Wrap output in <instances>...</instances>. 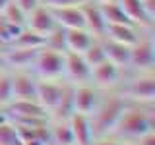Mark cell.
<instances>
[{
	"instance_id": "e575fe53",
	"label": "cell",
	"mask_w": 155,
	"mask_h": 145,
	"mask_svg": "<svg viewBox=\"0 0 155 145\" xmlns=\"http://www.w3.org/2000/svg\"><path fill=\"white\" fill-rule=\"evenodd\" d=\"M10 2V0H0V14H2V10L6 8V4Z\"/></svg>"
},
{
	"instance_id": "5b68a950",
	"label": "cell",
	"mask_w": 155,
	"mask_h": 145,
	"mask_svg": "<svg viewBox=\"0 0 155 145\" xmlns=\"http://www.w3.org/2000/svg\"><path fill=\"white\" fill-rule=\"evenodd\" d=\"M153 64H155V45H153V39L151 37L138 39V41L130 47L128 68L145 72V70H151Z\"/></svg>"
},
{
	"instance_id": "d4e9b609",
	"label": "cell",
	"mask_w": 155,
	"mask_h": 145,
	"mask_svg": "<svg viewBox=\"0 0 155 145\" xmlns=\"http://www.w3.org/2000/svg\"><path fill=\"white\" fill-rule=\"evenodd\" d=\"M2 16H4V21L12 23V25H18V27H25V14L19 10V6L14 0H10L6 4V8L2 10Z\"/></svg>"
},
{
	"instance_id": "5bb4252c",
	"label": "cell",
	"mask_w": 155,
	"mask_h": 145,
	"mask_svg": "<svg viewBox=\"0 0 155 145\" xmlns=\"http://www.w3.org/2000/svg\"><path fill=\"white\" fill-rule=\"evenodd\" d=\"M91 37L87 29H64V47L66 52L84 54L91 45Z\"/></svg>"
},
{
	"instance_id": "7c38bea8",
	"label": "cell",
	"mask_w": 155,
	"mask_h": 145,
	"mask_svg": "<svg viewBox=\"0 0 155 145\" xmlns=\"http://www.w3.org/2000/svg\"><path fill=\"white\" fill-rule=\"evenodd\" d=\"M97 105H99V97L97 91L91 87H78L74 89V112L84 114V116H91L95 112Z\"/></svg>"
},
{
	"instance_id": "30bf717a",
	"label": "cell",
	"mask_w": 155,
	"mask_h": 145,
	"mask_svg": "<svg viewBox=\"0 0 155 145\" xmlns=\"http://www.w3.org/2000/svg\"><path fill=\"white\" fill-rule=\"evenodd\" d=\"M68 124H70V130H72L74 145H91L95 141V139H93V132H91L89 116L74 112L70 118H68Z\"/></svg>"
},
{
	"instance_id": "8992f818",
	"label": "cell",
	"mask_w": 155,
	"mask_h": 145,
	"mask_svg": "<svg viewBox=\"0 0 155 145\" xmlns=\"http://www.w3.org/2000/svg\"><path fill=\"white\" fill-rule=\"evenodd\" d=\"M54 27H56V23H54V19H52V14H51L48 8H39L37 6L35 10H31L25 16V29L37 33V35H41V37H47Z\"/></svg>"
},
{
	"instance_id": "7a4b0ae2",
	"label": "cell",
	"mask_w": 155,
	"mask_h": 145,
	"mask_svg": "<svg viewBox=\"0 0 155 145\" xmlns=\"http://www.w3.org/2000/svg\"><path fill=\"white\" fill-rule=\"evenodd\" d=\"M124 108H126V103H124L122 97H110V99H107V101L97 105L95 112L89 116L93 139L107 137V135L113 132L114 124L118 122V118L124 112Z\"/></svg>"
},
{
	"instance_id": "3957f363",
	"label": "cell",
	"mask_w": 155,
	"mask_h": 145,
	"mask_svg": "<svg viewBox=\"0 0 155 145\" xmlns=\"http://www.w3.org/2000/svg\"><path fill=\"white\" fill-rule=\"evenodd\" d=\"M33 70L41 79H58L64 76V52L52 50V48H39Z\"/></svg>"
},
{
	"instance_id": "7402d4cb",
	"label": "cell",
	"mask_w": 155,
	"mask_h": 145,
	"mask_svg": "<svg viewBox=\"0 0 155 145\" xmlns=\"http://www.w3.org/2000/svg\"><path fill=\"white\" fill-rule=\"evenodd\" d=\"M99 8H101V14H103L107 25H134V23L126 18V14L120 10V6L116 2L99 4Z\"/></svg>"
},
{
	"instance_id": "4316f807",
	"label": "cell",
	"mask_w": 155,
	"mask_h": 145,
	"mask_svg": "<svg viewBox=\"0 0 155 145\" xmlns=\"http://www.w3.org/2000/svg\"><path fill=\"white\" fill-rule=\"evenodd\" d=\"M12 103V77L0 74V106H8Z\"/></svg>"
},
{
	"instance_id": "4fadbf2b",
	"label": "cell",
	"mask_w": 155,
	"mask_h": 145,
	"mask_svg": "<svg viewBox=\"0 0 155 145\" xmlns=\"http://www.w3.org/2000/svg\"><path fill=\"white\" fill-rule=\"evenodd\" d=\"M89 66L85 64L81 54L64 52V76L72 81H85L89 77Z\"/></svg>"
},
{
	"instance_id": "4dcf8cb0",
	"label": "cell",
	"mask_w": 155,
	"mask_h": 145,
	"mask_svg": "<svg viewBox=\"0 0 155 145\" xmlns=\"http://www.w3.org/2000/svg\"><path fill=\"white\" fill-rule=\"evenodd\" d=\"M132 145H155V135H153V132H151V134H145V135H142V137H140V139H136V141H134Z\"/></svg>"
},
{
	"instance_id": "484cf974",
	"label": "cell",
	"mask_w": 155,
	"mask_h": 145,
	"mask_svg": "<svg viewBox=\"0 0 155 145\" xmlns=\"http://www.w3.org/2000/svg\"><path fill=\"white\" fill-rule=\"evenodd\" d=\"M81 56H84L85 64L89 66V70H91V68H95L97 64H101V62L107 60V58H105V50H103V45H95V43H91L89 48H87Z\"/></svg>"
},
{
	"instance_id": "2e32d148",
	"label": "cell",
	"mask_w": 155,
	"mask_h": 145,
	"mask_svg": "<svg viewBox=\"0 0 155 145\" xmlns=\"http://www.w3.org/2000/svg\"><path fill=\"white\" fill-rule=\"evenodd\" d=\"M35 83L31 76L18 74L12 77V101H35Z\"/></svg>"
},
{
	"instance_id": "9c48e42d",
	"label": "cell",
	"mask_w": 155,
	"mask_h": 145,
	"mask_svg": "<svg viewBox=\"0 0 155 145\" xmlns=\"http://www.w3.org/2000/svg\"><path fill=\"white\" fill-rule=\"evenodd\" d=\"M89 77H93L101 89H113L120 83V70L113 66L109 60H105L101 64H97L95 68H91Z\"/></svg>"
},
{
	"instance_id": "1f68e13d",
	"label": "cell",
	"mask_w": 155,
	"mask_h": 145,
	"mask_svg": "<svg viewBox=\"0 0 155 145\" xmlns=\"http://www.w3.org/2000/svg\"><path fill=\"white\" fill-rule=\"evenodd\" d=\"M91 145H122L120 141H114V139H105V137H99L97 141H93Z\"/></svg>"
},
{
	"instance_id": "603a6c76",
	"label": "cell",
	"mask_w": 155,
	"mask_h": 145,
	"mask_svg": "<svg viewBox=\"0 0 155 145\" xmlns=\"http://www.w3.org/2000/svg\"><path fill=\"white\" fill-rule=\"evenodd\" d=\"M10 47L12 48H43L45 47V37H41V35H37V33L23 27Z\"/></svg>"
},
{
	"instance_id": "836d02e7",
	"label": "cell",
	"mask_w": 155,
	"mask_h": 145,
	"mask_svg": "<svg viewBox=\"0 0 155 145\" xmlns=\"http://www.w3.org/2000/svg\"><path fill=\"white\" fill-rule=\"evenodd\" d=\"M6 68V60H4V52H0V70Z\"/></svg>"
},
{
	"instance_id": "e0dca14e",
	"label": "cell",
	"mask_w": 155,
	"mask_h": 145,
	"mask_svg": "<svg viewBox=\"0 0 155 145\" xmlns=\"http://www.w3.org/2000/svg\"><path fill=\"white\" fill-rule=\"evenodd\" d=\"M81 12H84V19H85V29L93 35H103L105 33V18L101 14V8L95 6L93 0H89L87 4L81 6Z\"/></svg>"
},
{
	"instance_id": "9a60e30c",
	"label": "cell",
	"mask_w": 155,
	"mask_h": 145,
	"mask_svg": "<svg viewBox=\"0 0 155 145\" xmlns=\"http://www.w3.org/2000/svg\"><path fill=\"white\" fill-rule=\"evenodd\" d=\"M37 52L39 48H10L8 52H4V60H6V66L18 68V70H27L35 64Z\"/></svg>"
},
{
	"instance_id": "d590c367",
	"label": "cell",
	"mask_w": 155,
	"mask_h": 145,
	"mask_svg": "<svg viewBox=\"0 0 155 145\" xmlns=\"http://www.w3.org/2000/svg\"><path fill=\"white\" fill-rule=\"evenodd\" d=\"M97 4H110V2H116V0H95Z\"/></svg>"
},
{
	"instance_id": "ffe728a7",
	"label": "cell",
	"mask_w": 155,
	"mask_h": 145,
	"mask_svg": "<svg viewBox=\"0 0 155 145\" xmlns=\"http://www.w3.org/2000/svg\"><path fill=\"white\" fill-rule=\"evenodd\" d=\"M103 35H107L109 41L120 43V45H126V47H132L138 41V35L132 29V25H107Z\"/></svg>"
},
{
	"instance_id": "ba28073f",
	"label": "cell",
	"mask_w": 155,
	"mask_h": 145,
	"mask_svg": "<svg viewBox=\"0 0 155 145\" xmlns=\"http://www.w3.org/2000/svg\"><path fill=\"white\" fill-rule=\"evenodd\" d=\"M51 14H52L54 23L62 29H85V19H84L81 6L54 8V10H51Z\"/></svg>"
},
{
	"instance_id": "ac0fdd59",
	"label": "cell",
	"mask_w": 155,
	"mask_h": 145,
	"mask_svg": "<svg viewBox=\"0 0 155 145\" xmlns=\"http://www.w3.org/2000/svg\"><path fill=\"white\" fill-rule=\"evenodd\" d=\"M116 4L120 6V10L126 14V18L132 23H140V25H145V27H149L153 23V19L145 14L142 0H116Z\"/></svg>"
},
{
	"instance_id": "52a82bcc",
	"label": "cell",
	"mask_w": 155,
	"mask_h": 145,
	"mask_svg": "<svg viewBox=\"0 0 155 145\" xmlns=\"http://www.w3.org/2000/svg\"><path fill=\"white\" fill-rule=\"evenodd\" d=\"M62 89H64V85L52 83V79L37 81L35 83V101L47 110V112L48 110L52 112V108L56 106L58 99H60V95H62Z\"/></svg>"
},
{
	"instance_id": "8d00e7d4",
	"label": "cell",
	"mask_w": 155,
	"mask_h": 145,
	"mask_svg": "<svg viewBox=\"0 0 155 145\" xmlns=\"http://www.w3.org/2000/svg\"><path fill=\"white\" fill-rule=\"evenodd\" d=\"M39 2H41V0H39Z\"/></svg>"
},
{
	"instance_id": "f546056e",
	"label": "cell",
	"mask_w": 155,
	"mask_h": 145,
	"mask_svg": "<svg viewBox=\"0 0 155 145\" xmlns=\"http://www.w3.org/2000/svg\"><path fill=\"white\" fill-rule=\"evenodd\" d=\"M14 2L18 4L19 10H21L25 16H27L29 12H31V10H35V8L39 6V0H14Z\"/></svg>"
},
{
	"instance_id": "277c9868",
	"label": "cell",
	"mask_w": 155,
	"mask_h": 145,
	"mask_svg": "<svg viewBox=\"0 0 155 145\" xmlns=\"http://www.w3.org/2000/svg\"><path fill=\"white\" fill-rule=\"evenodd\" d=\"M122 99L134 101L138 105H153L155 101V79L153 76H142L132 79L122 89Z\"/></svg>"
},
{
	"instance_id": "44dd1931",
	"label": "cell",
	"mask_w": 155,
	"mask_h": 145,
	"mask_svg": "<svg viewBox=\"0 0 155 145\" xmlns=\"http://www.w3.org/2000/svg\"><path fill=\"white\" fill-rule=\"evenodd\" d=\"M56 120H68L72 114H74V87H68L64 85L62 89V95L58 99L56 106L52 108Z\"/></svg>"
},
{
	"instance_id": "83f0119b",
	"label": "cell",
	"mask_w": 155,
	"mask_h": 145,
	"mask_svg": "<svg viewBox=\"0 0 155 145\" xmlns=\"http://www.w3.org/2000/svg\"><path fill=\"white\" fill-rule=\"evenodd\" d=\"M0 145H19L18 135H16V128L10 122L0 126Z\"/></svg>"
},
{
	"instance_id": "f1b7e54d",
	"label": "cell",
	"mask_w": 155,
	"mask_h": 145,
	"mask_svg": "<svg viewBox=\"0 0 155 145\" xmlns=\"http://www.w3.org/2000/svg\"><path fill=\"white\" fill-rule=\"evenodd\" d=\"M48 10L54 8H74V6H84L89 0H43Z\"/></svg>"
},
{
	"instance_id": "6da1fadb",
	"label": "cell",
	"mask_w": 155,
	"mask_h": 145,
	"mask_svg": "<svg viewBox=\"0 0 155 145\" xmlns=\"http://www.w3.org/2000/svg\"><path fill=\"white\" fill-rule=\"evenodd\" d=\"M155 128L153 116L151 112H143V110L136 108V110H128L124 108V112L120 114L118 122L114 124L113 132L114 135L122 139H128V141H136L145 134H151Z\"/></svg>"
},
{
	"instance_id": "d6986e66",
	"label": "cell",
	"mask_w": 155,
	"mask_h": 145,
	"mask_svg": "<svg viewBox=\"0 0 155 145\" xmlns=\"http://www.w3.org/2000/svg\"><path fill=\"white\" fill-rule=\"evenodd\" d=\"M103 50H105V58L110 62L113 66L120 68H128V60H130V47L126 45H120V43H114V41H109L103 45Z\"/></svg>"
},
{
	"instance_id": "8fae6325",
	"label": "cell",
	"mask_w": 155,
	"mask_h": 145,
	"mask_svg": "<svg viewBox=\"0 0 155 145\" xmlns=\"http://www.w3.org/2000/svg\"><path fill=\"white\" fill-rule=\"evenodd\" d=\"M8 118H47V110L37 101H12L8 105Z\"/></svg>"
},
{
	"instance_id": "d6a6232c",
	"label": "cell",
	"mask_w": 155,
	"mask_h": 145,
	"mask_svg": "<svg viewBox=\"0 0 155 145\" xmlns=\"http://www.w3.org/2000/svg\"><path fill=\"white\" fill-rule=\"evenodd\" d=\"M8 122H10L8 112H2V110H0V126H2V124H8Z\"/></svg>"
},
{
	"instance_id": "cb8c5ba5",
	"label": "cell",
	"mask_w": 155,
	"mask_h": 145,
	"mask_svg": "<svg viewBox=\"0 0 155 145\" xmlns=\"http://www.w3.org/2000/svg\"><path fill=\"white\" fill-rule=\"evenodd\" d=\"M48 137L56 145H74V137H72V130H70L68 120H58L56 126H52Z\"/></svg>"
}]
</instances>
